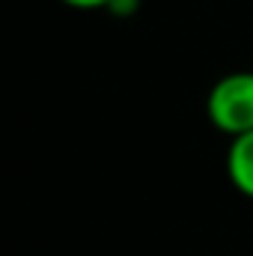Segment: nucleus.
I'll return each mask as SVG.
<instances>
[{"mask_svg":"<svg viewBox=\"0 0 253 256\" xmlns=\"http://www.w3.org/2000/svg\"><path fill=\"white\" fill-rule=\"evenodd\" d=\"M63 3L72 9H108L110 0H63Z\"/></svg>","mask_w":253,"mask_h":256,"instance_id":"4","label":"nucleus"},{"mask_svg":"<svg viewBox=\"0 0 253 256\" xmlns=\"http://www.w3.org/2000/svg\"><path fill=\"white\" fill-rule=\"evenodd\" d=\"M206 116L230 137L253 131V72H232L214 80L206 96Z\"/></svg>","mask_w":253,"mask_h":256,"instance_id":"1","label":"nucleus"},{"mask_svg":"<svg viewBox=\"0 0 253 256\" xmlns=\"http://www.w3.org/2000/svg\"><path fill=\"white\" fill-rule=\"evenodd\" d=\"M226 176L236 191L253 200V131L232 137L226 149Z\"/></svg>","mask_w":253,"mask_h":256,"instance_id":"2","label":"nucleus"},{"mask_svg":"<svg viewBox=\"0 0 253 256\" xmlns=\"http://www.w3.org/2000/svg\"><path fill=\"white\" fill-rule=\"evenodd\" d=\"M137 6H140V0H110V3H108V9H110L114 15H131Z\"/></svg>","mask_w":253,"mask_h":256,"instance_id":"3","label":"nucleus"}]
</instances>
